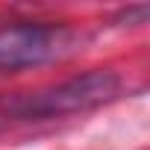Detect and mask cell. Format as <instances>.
I'll return each instance as SVG.
<instances>
[{"mask_svg": "<svg viewBox=\"0 0 150 150\" xmlns=\"http://www.w3.org/2000/svg\"><path fill=\"white\" fill-rule=\"evenodd\" d=\"M68 47V33L44 24H18L0 30V68H30L59 56Z\"/></svg>", "mask_w": 150, "mask_h": 150, "instance_id": "obj_2", "label": "cell"}, {"mask_svg": "<svg viewBox=\"0 0 150 150\" xmlns=\"http://www.w3.org/2000/svg\"><path fill=\"white\" fill-rule=\"evenodd\" d=\"M121 91V80L112 71H88L80 77H71L59 86L41 88L35 94H24L9 103V112L18 118H65L97 109L115 100Z\"/></svg>", "mask_w": 150, "mask_h": 150, "instance_id": "obj_1", "label": "cell"}]
</instances>
